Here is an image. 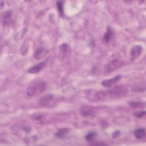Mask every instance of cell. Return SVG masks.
Masks as SVG:
<instances>
[{
	"label": "cell",
	"instance_id": "8",
	"mask_svg": "<svg viewBox=\"0 0 146 146\" xmlns=\"http://www.w3.org/2000/svg\"><path fill=\"white\" fill-rule=\"evenodd\" d=\"M47 63L46 60H43L41 62H39L32 67H30L27 71V72L30 74H36L41 71L43 68L46 66Z\"/></svg>",
	"mask_w": 146,
	"mask_h": 146
},
{
	"label": "cell",
	"instance_id": "5",
	"mask_svg": "<svg viewBox=\"0 0 146 146\" xmlns=\"http://www.w3.org/2000/svg\"><path fill=\"white\" fill-rule=\"evenodd\" d=\"M80 115L86 119H92L96 116V110L93 107L90 106H83L79 109Z\"/></svg>",
	"mask_w": 146,
	"mask_h": 146
},
{
	"label": "cell",
	"instance_id": "10",
	"mask_svg": "<svg viewBox=\"0 0 146 146\" xmlns=\"http://www.w3.org/2000/svg\"><path fill=\"white\" fill-rule=\"evenodd\" d=\"M12 13L10 10L5 11L1 18V24L3 26H7L10 22Z\"/></svg>",
	"mask_w": 146,
	"mask_h": 146
},
{
	"label": "cell",
	"instance_id": "16",
	"mask_svg": "<svg viewBox=\"0 0 146 146\" xmlns=\"http://www.w3.org/2000/svg\"><path fill=\"white\" fill-rule=\"evenodd\" d=\"M68 132V129L67 128H62L60 129L56 133V136L58 137H63Z\"/></svg>",
	"mask_w": 146,
	"mask_h": 146
},
{
	"label": "cell",
	"instance_id": "11",
	"mask_svg": "<svg viewBox=\"0 0 146 146\" xmlns=\"http://www.w3.org/2000/svg\"><path fill=\"white\" fill-rule=\"evenodd\" d=\"M47 53V51L46 49L42 47H39L35 51L34 53V57L36 59H40L45 56Z\"/></svg>",
	"mask_w": 146,
	"mask_h": 146
},
{
	"label": "cell",
	"instance_id": "14",
	"mask_svg": "<svg viewBox=\"0 0 146 146\" xmlns=\"http://www.w3.org/2000/svg\"><path fill=\"white\" fill-rule=\"evenodd\" d=\"M145 129L142 128H137L134 131V135L138 139H142L145 136Z\"/></svg>",
	"mask_w": 146,
	"mask_h": 146
},
{
	"label": "cell",
	"instance_id": "1",
	"mask_svg": "<svg viewBox=\"0 0 146 146\" xmlns=\"http://www.w3.org/2000/svg\"><path fill=\"white\" fill-rule=\"evenodd\" d=\"M128 92V89L124 86H116L108 90H88L84 92L85 96L90 101L102 102L122 98Z\"/></svg>",
	"mask_w": 146,
	"mask_h": 146
},
{
	"label": "cell",
	"instance_id": "7",
	"mask_svg": "<svg viewBox=\"0 0 146 146\" xmlns=\"http://www.w3.org/2000/svg\"><path fill=\"white\" fill-rule=\"evenodd\" d=\"M143 50V46L141 45H134L131 49L130 56L131 60H133L137 59L142 54Z\"/></svg>",
	"mask_w": 146,
	"mask_h": 146
},
{
	"label": "cell",
	"instance_id": "13",
	"mask_svg": "<svg viewBox=\"0 0 146 146\" xmlns=\"http://www.w3.org/2000/svg\"><path fill=\"white\" fill-rule=\"evenodd\" d=\"M69 50H70L69 46L66 43L62 44L60 46L59 51H60V55L62 56V58H64L67 55Z\"/></svg>",
	"mask_w": 146,
	"mask_h": 146
},
{
	"label": "cell",
	"instance_id": "17",
	"mask_svg": "<svg viewBox=\"0 0 146 146\" xmlns=\"http://www.w3.org/2000/svg\"><path fill=\"white\" fill-rule=\"evenodd\" d=\"M96 133L95 132H90L87 133V135L86 136V139L88 142H91L96 137Z\"/></svg>",
	"mask_w": 146,
	"mask_h": 146
},
{
	"label": "cell",
	"instance_id": "15",
	"mask_svg": "<svg viewBox=\"0 0 146 146\" xmlns=\"http://www.w3.org/2000/svg\"><path fill=\"white\" fill-rule=\"evenodd\" d=\"M129 106L134 108H143L145 107V103L141 102H136V101H133L129 103Z\"/></svg>",
	"mask_w": 146,
	"mask_h": 146
},
{
	"label": "cell",
	"instance_id": "9",
	"mask_svg": "<svg viewBox=\"0 0 146 146\" xmlns=\"http://www.w3.org/2000/svg\"><path fill=\"white\" fill-rule=\"evenodd\" d=\"M121 78V75H117L111 79H106L104 80L102 82V85L104 87H110L115 84L116 82L119 81Z\"/></svg>",
	"mask_w": 146,
	"mask_h": 146
},
{
	"label": "cell",
	"instance_id": "3",
	"mask_svg": "<svg viewBox=\"0 0 146 146\" xmlns=\"http://www.w3.org/2000/svg\"><path fill=\"white\" fill-rule=\"evenodd\" d=\"M31 127L28 125L22 124H15L11 126V132L16 136L20 137H25L30 133L31 132Z\"/></svg>",
	"mask_w": 146,
	"mask_h": 146
},
{
	"label": "cell",
	"instance_id": "18",
	"mask_svg": "<svg viewBox=\"0 0 146 146\" xmlns=\"http://www.w3.org/2000/svg\"><path fill=\"white\" fill-rule=\"evenodd\" d=\"M56 6L59 14L62 15L63 14V5L62 1H58L56 2Z\"/></svg>",
	"mask_w": 146,
	"mask_h": 146
},
{
	"label": "cell",
	"instance_id": "12",
	"mask_svg": "<svg viewBox=\"0 0 146 146\" xmlns=\"http://www.w3.org/2000/svg\"><path fill=\"white\" fill-rule=\"evenodd\" d=\"M113 35V31L112 30V29L110 27H108L107 28V30L106 32L105 33V34H104V36L103 37V42L104 43H108L110 40H111V38L112 37Z\"/></svg>",
	"mask_w": 146,
	"mask_h": 146
},
{
	"label": "cell",
	"instance_id": "19",
	"mask_svg": "<svg viewBox=\"0 0 146 146\" xmlns=\"http://www.w3.org/2000/svg\"><path fill=\"white\" fill-rule=\"evenodd\" d=\"M145 115V112L144 111H141L135 113V116L138 118H143Z\"/></svg>",
	"mask_w": 146,
	"mask_h": 146
},
{
	"label": "cell",
	"instance_id": "4",
	"mask_svg": "<svg viewBox=\"0 0 146 146\" xmlns=\"http://www.w3.org/2000/svg\"><path fill=\"white\" fill-rule=\"evenodd\" d=\"M124 65V62L121 60L115 59L110 61L106 64L104 68V74L108 75L112 72L120 68Z\"/></svg>",
	"mask_w": 146,
	"mask_h": 146
},
{
	"label": "cell",
	"instance_id": "2",
	"mask_svg": "<svg viewBox=\"0 0 146 146\" xmlns=\"http://www.w3.org/2000/svg\"><path fill=\"white\" fill-rule=\"evenodd\" d=\"M47 84L44 81H39L29 86L25 91V97L30 99L41 95L46 90Z\"/></svg>",
	"mask_w": 146,
	"mask_h": 146
},
{
	"label": "cell",
	"instance_id": "6",
	"mask_svg": "<svg viewBox=\"0 0 146 146\" xmlns=\"http://www.w3.org/2000/svg\"><path fill=\"white\" fill-rule=\"evenodd\" d=\"M55 98L52 95H46L42 96L39 99V104L43 107H50L54 106Z\"/></svg>",
	"mask_w": 146,
	"mask_h": 146
}]
</instances>
